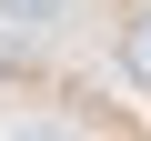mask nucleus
<instances>
[{
	"mask_svg": "<svg viewBox=\"0 0 151 141\" xmlns=\"http://www.w3.org/2000/svg\"><path fill=\"white\" fill-rule=\"evenodd\" d=\"M0 10H10L20 30H40V20H60V0H0Z\"/></svg>",
	"mask_w": 151,
	"mask_h": 141,
	"instance_id": "obj_1",
	"label": "nucleus"
},
{
	"mask_svg": "<svg viewBox=\"0 0 151 141\" xmlns=\"http://www.w3.org/2000/svg\"><path fill=\"white\" fill-rule=\"evenodd\" d=\"M141 30H151V20H141ZM131 60H141V70H151V40H131Z\"/></svg>",
	"mask_w": 151,
	"mask_h": 141,
	"instance_id": "obj_2",
	"label": "nucleus"
}]
</instances>
